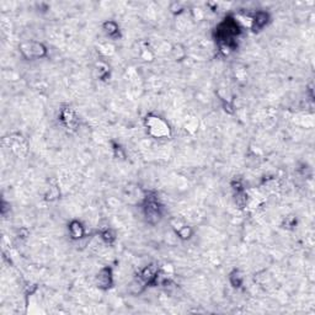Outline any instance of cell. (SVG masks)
<instances>
[{"mask_svg": "<svg viewBox=\"0 0 315 315\" xmlns=\"http://www.w3.org/2000/svg\"><path fill=\"white\" fill-rule=\"evenodd\" d=\"M163 204L159 202L157 196H147L143 202V215L150 224H157L163 218Z\"/></svg>", "mask_w": 315, "mask_h": 315, "instance_id": "obj_2", "label": "cell"}, {"mask_svg": "<svg viewBox=\"0 0 315 315\" xmlns=\"http://www.w3.org/2000/svg\"><path fill=\"white\" fill-rule=\"evenodd\" d=\"M19 51L25 59H38L47 56L46 46L37 41H29V42L21 43L19 46Z\"/></svg>", "mask_w": 315, "mask_h": 315, "instance_id": "obj_4", "label": "cell"}, {"mask_svg": "<svg viewBox=\"0 0 315 315\" xmlns=\"http://www.w3.org/2000/svg\"><path fill=\"white\" fill-rule=\"evenodd\" d=\"M176 234H177V237L180 238V239L187 240V239H190L191 237H192L193 232L188 226H181L176 229Z\"/></svg>", "mask_w": 315, "mask_h": 315, "instance_id": "obj_13", "label": "cell"}, {"mask_svg": "<svg viewBox=\"0 0 315 315\" xmlns=\"http://www.w3.org/2000/svg\"><path fill=\"white\" fill-rule=\"evenodd\" d=\"M95 282H96V286L102 291H108L114 286V272H112V268L109 266H105L101 268L97 272L96 277H95Z\"/></svg>", "mask_w": 315, "mask_h": 315, "instance_id": "obj_8", "label": "cell"}, {"mask_svg": "<svg viewBox=\"0 0 315 315\" xmlns=\"http://www.w3.org/2000/svg\"><path fill=\"white\" fill-rule=\"evenodd\" d=\"M102 29L103 32H105L110 38H112V40H117V38L121 37V31H120L119 25L115 23V21H106V23L102 25Z\"/></svg>", "mask_w": 315, "mask_h": 315, "instance_id": "obj_11", "label": "cell"}, {"mask_svg": "<svg viewBox=\"0 0 315 315\" xmlns=\"http://www.w3.org/2000/svg\"><path fill=\"white\" fill-rule=\"evenodd\" d=\"M229 281L234 288H240L244 283V276L239 270H234L229 276Z\"/></svg>", "mask_w": 315, "mask_h": 315, "instance_id": "obj_12", "label": "cell"}, {"mask_svg": "<svg viewBox=\"0 0 315 315\" xmlns=\"http://www.w3.org/2000/svg\"><path fill=\"white\" fill-rule=\"evenodd\" d=\"M161 278V271L157 265L152 264L149 266L144 267L139 273V282L144 286H157L159 279Z\"/></svg>", "mask_w": 315, "mask_h": 315, "instance_id": "obj_7", "label": "cell"}, {"mask_svg": "<svg viewBox=\"0 0 315 315\" xmlns=\"http://www.w3.org/2000/svg\"><path fill=\"white\" fill-rule=\"evenodd\" d=\"M59 121L68 132H75L79 127V117L70 106H64L59 112Z\"/></svg>", "mask_w": 315, "mask_h": 315, "instance_id": "obj_6", "label": "cell"}, {"mask_svg": "<svg viewBox=\"0 0 315 315\" xmlns=\"http://www.w3.org/2000/svg\"><path fill=\"white\" fill-rule=\"evenodd\" d=\"M59 197V187L57 183H54L53 186L49 185L48 187V191L46 192V199L47 201H54L56 198H58Z\"/></svg>", "mask_w": 315, "mask_h": 315, "instance_id": "obj_14", "label": "cell"}, {"mask_svg": "<svg viewBox=\"0 0 315 315\" xmlns=\"http://www.w3.org/2000/svg\"><path fill=\"white\" fill-rule=\"evenodd\" d=\"M3 144L18 157H25L29 150L27 141L21 134H12L9 137H5L3 139Z\"/></svg>", "mask_w": 315, "mask_h": 315, "instance_id": "obj_5", "label": "cell"}, {"mask_svg": "<svg viewBox=\"0 0 315 315\" xmlns=\"http://www.w3.org/2000/svg\"><path fill=\"white\" fill-rule=\"evenodd\" d=\"M240 34V27L237 21L232 18L224 19L222 24L216 29V36L219 48L224 54H228L237 47V38Z\"/></svg>", "mask_w": 315, "mask_h": 315, "instance_id": "obj_1", "label": "cell"}, {"mask_svg": "<svg viewBox=\"0 0 315 315\" xmlns=\"http://www.w3.org/2000/svg\"><path fill=\"white\" fill-rule=\"evenodd\" d=\"M270 21V15L266 12H257L251 20V29L254 32H259L264 29Z\"/></svg>", "mask_w": 315, "mask_h": 315, "instance_id": "obj_9", "label": "cell"}, {"mask_svg": "<svg viewBox=\"0 0 315 315\" xmlns=\"http://www.w3.org/2000/svg\"><path fill=\"white\" fill-rule=\"evenodd\" d=\"M68 231H69L70 237L74 240H79L85 235V228L83 227V224L79 221H72L68 226Z\"/></svg>", "mask_w": 315, "mask_h": 315, "instance_id": "obj_10", "label": "cell"}, {"mask_svg": "<svg viewBox=\"0 0 315 315\" xmlns=\"http://www.w3.org/2000/svg\"><path fill=\"white\" fill-rule=\"evenodd\" d=\"M100 237H101V239H102L106 244H109V245H112V244L115 243V240H116V237H115V234L110 231V229L101 231Z\"/></svg>", "mask_w": 315, "mask_h": 315, "instance_id": "obj_16", "label": "cell"}, {"mask_svg": "<svg viewBox=\"0 0 315 315\" xmlns=\"http://www.w3.org/2000/svg\"><path fill=\"white\" fill-rule=\"evenodd\" d=\"M146 127L150 136H153L154 138H168L171 134L169 123L155 115L147 116Z\"/></svg>", "mask_w": 315, "mask_h": 315, "instance_id": "obj_3", "label": "cell"}, {"mask_svg": "<svg viewBox=\"0 0 315 315\" xmlns=\"http://www.w3.org/2000/svg\"><path fill=\"white\" fill-rule=\"evenodd\" d=\"M97 72V78L100 80H106V79L110 76V68L109 65H106L105 63H98V69H96Z\"/></svg>", "mask_w": 315, "mask_h": 315, "instance_id": "obj_15", "label": "cell"}]
</instances>
